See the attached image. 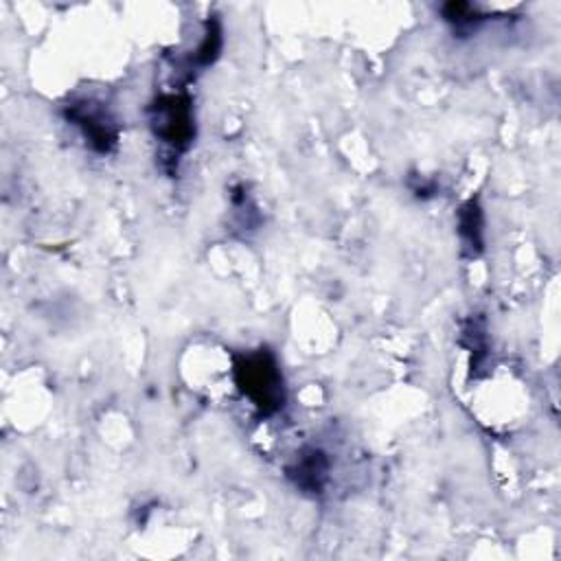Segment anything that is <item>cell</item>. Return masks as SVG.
Segmentation results:
<instances>
[{
	"label": "cell",
	"instance_id": "cell-1",
	"mask_svg": "<svg viewBox=\"0 0 561 561\" xmlns=\"http://www.w3.org/2000/svg\"><path fill=\"white\" fill-rule=\"evenodd\" d=\"M234 377L241 392L263 414H272L283 405L285 401L283 377L272 353L261 348V351L241 355L234 364Z\"/></svg>",
	"mask_w": 561,
	"mask_h": 561
},
{
	"label": "cell",
	"instance_id": "cell-2",
	"mask_svg": "<svg viewBox=\"0 0 561 561\" xmlns=\"http://www.w3.org/2000/svg\"><path fill=\"white\" fill-rule=\"evenodd\" d=\"M151 125L156 136H160L167 145L175 149L188 147L193 138V112L188 101L178 94L160 96L153 105Z\"/></svg>",
	"mask_w": 561,
	"mask_h": 561
},
{
	"label": "cell",
	"instance_id": "cell-3",
	"mask_svg": "<svg viewBox=\"0 0 561 561\" xmlns=\"http://www.w3.org/2000/svg\"><path fill=\"white\" fill-rule=\"evenodd\" d=\"M68 118L83 131V136L96 151L107 153L116 145V125L101 105L83 101L68 110Z\"/></svg>",
	"mask_w": 561,
	"mask_h": 561
},
{
	"label": "cell",
	"instance_id": "cell-4",
	"mask_svg": "<svg viewBox=\"0 0 561 561\" xmlns=\"http://www.w3.org/2000/svg\"><path fill=\"white\" fill-rule=\"evenodd\" d=\"M329 469H331V462L322 449L305 447L296 458V462L287 469V476L294 480L298 489L316 495V493H322L329 480Z\"/></svg>",
	"mask_w": 561,
	"mask_h": 561
},
{
	"label": "cell",
	"instance_id": "cell-5",
	"mask_svg": "<svg viewBox=\"0 0 561 561\" xmlns=\"http://www.w3.org/2000/svg\"><path fill=\"white\" fill-rule=\"evenodd\" d=\"M458 232H460V239L465 243V248L476 254L482 250V210L480 206L469 199L462 208H460V215H458Z\"/></svg>",
	"mask_w": 561,
	"mask_h": 561
}]
</instances>
